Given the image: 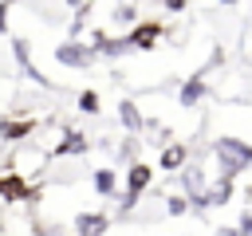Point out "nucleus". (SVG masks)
<instances>
[{
	"mask_svg": "<svg viewBox=\"0 0 252 236\" xmlns=\"http://www.w3.org/2000/svg\"><path fill=\"white\" fill-rule=\"evenodd\" d=\"M213 153H217V165H220V177L224 181H232L236 173H244L252 165V146L240 142V138H228V134L213 142Z\"/></svg>",
	"mask_w": 252,
	"mask_h": 236,
	"instance_id": "obj_1",
	"label": "nucleus"
},
{
	"mask_svg": "<svg viewBox=\"0 0 252 236\" xmlns=\"http://www.w3.org/2000/svg\"><path fill=\"white\" fill-rule=\"evenodd\" d=\"M94 59H98V55H94L91 43H83V39H63V43L55 47V63H59V67H71V71H87Z\"/></svg>",
	"mask_w": 252,
	"mask_h": 236,
	"instance_id": "obj_2",
	"label": "nucleus"
},
{
	"mask_svg": "<svg viewBox=\"0 0 252 236\" xmlns=\"http://www.w3.org/2000/svg\"><path fill=\"white\" fill-rule=\"evenodd\" d=\"M35 197H39V189H32L24 173H0V201L24 205V201H35Z\"/></svg>",
	"mask_w": 252,
	"mask_h": 236,
	"instance_id": "obj_3",
	"label": "nucleus"
},
{
	"mask_svg": "<svg viewBox=\"0 0 252 236\" xmlns=\"http://www.w3.org/2000/svg\"><path fill=\"white\" fill-rule=\"evenodd\" d=\"M181 189H185V201H189L197 212H205V208H209V205H205L209 185H205V173H201L197 165H185V169H181Z\"/></svg>",
	"mask_w": 252,
	"mask_h": 236,
	"instance_id": "obj_4",
	"label": "nucleus"
},
{
	"mask_svg": "<svg viewBox=\"0 0 252 236\" xmlns=\"http://www.w3.org/2000/svg\"><path fill=\"white\" fill-rule=\"evenodd\" d=\"M158 39H161V24H158V20H142V24H134V28L126 31L130 51H150Z\"/></svg>",
	"mask_w": 252,
	"mask_h": 236,
	"instance_id": "obj_5",
	"label": "nucleus"
},
{
	"mask_svg": "<svg viewBox=\"0 0 252 236\" xmlns=\"http://www.w3.org/2000/svg\"><path fill=\"white\" fill-rule=\"evenodd\" d=\"M110 228V216L98 212V208H79L75 216V236H106Z\"/></svg>",
	"mask_w": 252,
	"mask_h": 236,
	"instance_id": "obj_6",
	"label": "nucleus"
},
{
	"mask_svg": "<svg viewBox=\"0 0 252 236\" xmlns=\"http://www.w3.org/2000/svg\"><path fill=\"white\" fill-rule=\"evenodd\" d=\"M12 55H16V63H20V71H24L28 79H35V83H43V87L51 83L43 71H35V63H32V39H28V35H16V39H12Z\"/></svg>",
	"mask_w": 252,
	"mask_h": 236,
	"instance_id": "obj_7",
	"label": "nucleus"
},
{
	"mask_svg": "<svg viewBox=\"0 0 252 236\" xmlns=\"http://www.w3.org/2000/svg\"><path fill=\"white\" fill-rule=\"evenodd\" d=\"M87 149H91V138H87L83 130H63L59 146L51 149V157H83Z\"/></svg>",
	"mask_w": 252,
	"mask_h": 236,
	"instance_id": "obj_8",
	"label": "nucleus"
},
{
	"mask_svg": "<svg viewBox=\"0 0 252 236\" xmlns=\"http://www.w3.org/2000/svg\"><path fill=\"white\" fill-rule=\"evenodd\" d=\"M150 177H154V169H150L146 161H130V169H126V197L138 201V197L150 189Z\"/></svg>",
	"mask_w": 252,
	"mask_h": 236,
	"instance_id": "obj_9",
	"label": "nucleus"
},
{
	"mask_svg": "<svg viewBox=\"0 0 252 236\" xmlns=\"http://www.w3.org/2000/svg\"><path fill=\"white\" fill-rule=\"evenodd\" d=\"M32 130H35L32 118H0V138H4L8 146H12V142L20 146L24 138H32Z\"/></svg>",
	"mask_w": 252,
	"mask_h": 236,
	"instance_id": "obj_10",
	"label": "nucleus"
},
{
	"mask_svg": "<svg viewBox=\"0 0 252 236\" xmlns=\"http://www.w3.org/2000/svg\"><path fill=\"white\" fill-rule=\"evenodd\" d=\"M118 122H122L130 134H142V126H146V118H142L138 102H130V98H122V102H118Z\"/></svg>",
	"mask_w": 252,
	"mask_h": 236,
	"instance_id": "obj_11",
	"label": "nucleus"
},
{
	"mask_svg": "<svg viewBox=\"0 0 252 236\" xmlns=\"http://www.w3.org/2000/svg\"><path fill=\"white\" fill-rule=\"evenodd\" d=\"M91 185H94L98 197H114V193H118V173H114L110 165H102V169L91 173Z\"/></svg>",
	"mask_w": 252,
	"mask_h": 236,
	"instance_id": "obj_12",
	"label": "nucleus"
},
{
	"mask_svg": "<svg viewBox=\"0 0 252 236\" xmlns=\"http://www.w3.org/2000/svg\"><path fill=\"white\" fill-rule=\"evenodd\" d=\"M185 157H189V149H185V146H165V149H161V157H158V165L173 173V169H185Z\"/></svg>",
	"mask_w": 252,
	"mask_h": 236,
	"instance_id": "obj_13",
	"label": "nucleus"
},
{
	"mask_svg": "<svg viewBox=\"0 0 252 236\" xmlns=\"http://www.w3.org/2000/svg\"><path fill=\"white\" fill-rule=\"evenodd\" d=\"M110 24L130 31V28L138 24V8H134V4H114V8H110Z\"/></svg>",
	"mask_w": 252,
	"mask_h": 236,
	"instance_id": "obj_14",
	"label": "nucleus"
},
{
	"mask_svg": "<svg viewBox=\"0 0 252 236\" xmlns=\"http://www.w3.org/2000/svg\"><path fill=\"white\" fill-rule=\"evenodd\" d=\"M201 98H205V83H201V79H189V83L177 90V102H181V106H193V102H201Z\"/></svg>",
	"mask_w": 252,
	"mask_h": 236,
	"instance_id": "obj_15",
	"label": "nucleus"
},
{
	"mask_svg": "<svg viewBox=\"0 0 252 236\" xmlns=\"http://www.w3.org/2000/svg\"><path fill=\"white\" fill-rule=\"evenodd\" d=\"M79 110H83V114H98V110H102L98 90H79Z\"/></svg>",
	"mask_w": 252,
	"mask_h": 236,
	"instance_id": "obj_16",
	"label": "nucleus"
},
{
	"mask_svg": "<svg viewBox=\"0 0 252 236\" xmlns=\"http://www.w3.org/2000/svg\"><path fill=\"white\" fill-rule=\"evenodd\" d=\"M165 208H169L173 216H181V212H189V201H185V197H169V201H165Z\"/></svg>",
	"mask_w": 252,
	"mask_h": 236,
	"instance_id": "obj_17",
	"label": "nucleus"
},
{
	"mask_svg": "<svg viewBox=\"0 0 252 236\" xmlns=\"http://www.w3.org/2000/svg\"><path fill=\"white\" fill-rule=\"evenodd\" d=\"M236 232H240V236H252V208H248V212H240V224H236Z\"/></svg>",
	"mask_w": 252,
	"mask_h": 236,
	"instance_id": "obj_18",
	"label": "nucleus"
},
{
	"mask_svg": "<svg viewBox=\"0 0 252 236\" xmlns=\"http://www.w3.org/2000/svg\"><path fill=\"white\" fill-rule=\"evenodd\" d=\"M8 31V4H0V35Z\"/></svg>",
	"mask_w": 252,
	"mask_h": 236,
	"instance_id": "obj_19",
	"label": "nucleus"
},
{
	"mask_svg": "<svg viewBox=\"0 0 252 236\" xmlns=\"http://www.w3.org/2000/svg\"><path fill=\"white\" fill-rule=\"evenodd\" d=\"M217 236H240L236 228H217Z\"/></svg>",
	"mask_w": 252,
	"mask_h": 236,
	"instance_id": "obj_20",
	"label": "nucleus"
}]
</instances>
